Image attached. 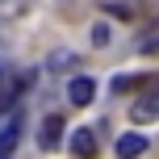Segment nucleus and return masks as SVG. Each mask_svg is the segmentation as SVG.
Returning <instances> with one entry per match:
<instances>
[{
  "label": "nucleus",
  "instance_id": "20e7f679",
  "mask_svg": "<svg viewBox=\"0 0 159 159\" xmlns=\"http://www.w3.org/2000/svg\"><path fill=\"white\" fill-rule=\"evenodd\" d=\"M147 147H151L147 134H121V138H117V159H138Z\"/></svg>",
  "mask_w": 159,
  "mask_h": 159
},
{
  "label": "nucleus",
  "instance_id": "0eeeda50",
  "mask_svg": "<svg viewBox=\"0 0 159 159\" xmlns=\"http://www.w3.org/2000/svg\"><path fill=\"white\" fill-rule=\"evenodd\" d=\"M147 84V75L143 80H138V75H117V80H113V92H134V88H143Z\"/></svg>",
  "mask_w": 159,
  "mask_h": 159
},
{
  "label": "nucleus",
  "instance_id": "423d86ee",
  "mask_svg": "<svg viewBox=\"0 0 159 159\" xmlns=\"http://www.w3.org/2000/svg\"><path fill=\"white\" fill-rule=\"evenodd\" d=\"M13 147H17V121L0 130V159H8V155H13Z\"/></svg>",
  "mask_w": 159,
  "mask_h": 159
},
{
  "label": "nucleus",
  "instance_id": "6e6552de",
  "mask_svg": "<svg viewBox=\"0 0 159 159\" xmlns=\"http://www.w3.org/2000/svg\"><path fill=\"white\" fill-rule=\"evenodd\" d=\"M138 50H159V30H147V38H138Z\"/></svg>",
  "mask_w": 159,
  "mask_h": 159
},
{
  "label": "nucleus",
  "instance_id": "f257e3e1",
  "mask_svg": "<svg viewBox=\"0 0 159 159\" xmlns=\"http://www.w3.org/2000/svg\"><path fill=\"white\" fill-rule=\"evenodd\" d=\"M130 117L143 126V121H159V75H147L143 84V96L130 105Z\"/></svg>",
  "mask_w": 159,
  "mask_h": 159
},
{
  "label": "nucleus",
  "instance_id": "7ed1b4c3",
  "mask_svg": "<svg viewBox=\"0 0 159 159\" xmlns=\"http://www.w3.org/2000/svg\"><path fill=\"white\" fill-rule=\"evenodd\" d=\"M92 96H96V84L88 75H75L71 84H67V101L75 105V109H84V105H92Z\"/></svg>",
  "mask_w": 159,
  "mask_h": 159
},
{
  "label": "nucleus",
  "instance_id": "f03ea898",
  "mask_svg": "<svg viewBox=\"0 0 159 159\" xmlns=\"http://www.w3.org/2000/svg\"><path fill=\"white\" fill-rule=\"evenodd\" d=\"M59 143H63V117L59 113H46L42 117V130H38V147L42 151H55Z\"/></svg>",
  "mask_w": 159,
  "mask_h": 159
},
{
  "label": "nucleus",
  "instance_id": "9d476101",
  "mask_svg": "<svg viewBox=\"0 0 159 159\" xmlns=\"http://www.w3.org/2000/svg\"><path fill=\"white\" fill-rule=\"evenodd\" d=\"M92 42H96V46H105V42H109V25H96V30H92Z\"/></svg>",
  "mask_w": 159,
  "mask_h": 159
},
{
  "label": "nucleus",
  "instance_id": "1a4fd4ad",
  "mask_svg": "<svg viewBox=\"0 0 159 159\" xmlns=\"http://www.w3.org/2000/svg\"><path fill=\"white\" fill-rule=\"evenodd\" d=\"M105 13H113V17H121V21H130V17H134V8H130V4H121V0H117V4H109Z\"/></svg>",
  "mask_w": 159,
  "mask_h": 159
},
{
  "label": "nucleus",
  "instance_id": "39448f33",
  "mask_svg": "<svg viewBox=\"0 0 159 159\" xmlns=\"http://www.w3.org/2000/svg\"><path fill=\"white\" fill-rule=\"evenodd\" d=\"M71 151H75L80 159H96V151H101V147H96L92 130H75V134H71Z\"/></svg>",
  "mask_w": 159,
  "mask_h": 159
}]
</instances>
